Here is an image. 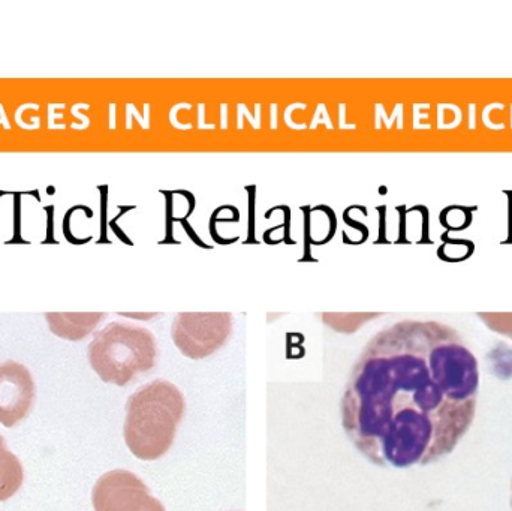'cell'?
<instances>
[{
	"label": "cell",
	"instance_id": "6da1fadb",
	"mask_svg": "<svg viewBox=\"0 0 512 511\" xmlns=\"http://www.w3.org/2000/svg\"><path fill=\"white\" fill-rule=\"evenodd\" d=\"M480 365L457 330L405 320L376 333L352 366L340 402L355 449L384 468L451 455L477 411Z\"/></svg>",
	"mask_w": 512,
	"mask_h": 511
},
{
	"label": "cell",
	"instance_id": "7a4b0ae2",
	"mask_svg": "<svg viewBox=\"0 0 512 511\" xmlns=\"http://www.w3.org/2000/svg\"><path fill=\"white\" fill-rule=\"evenodd\" d=\"M186 413L179 387L155 380L140 387L126 404L123 437L135 458L153 462L167 455Z\"/></svg>",
	"mask_w": 512,
	"mask_h": 511
},
{
	"label": "cell",
	"instance_id": "3957f363",
	"mask_svg": "<svg viewBox=\"0 0 512 511\" xmlns=\"http://www.w3.org/2000/svg\"><path fill=\"white\" fill-rule=\"evenodd\" d=\"M87 356L104 383L125 387L155 369L159 351L150 330L116 321L96 333Z\"/></svg>",
	"mask_w": 512,
	"mask_h": 511
},
{
	"label": "cell",
	"instance_id": "277c9868",
	"mask_svg": "<svg viewBox=\"0 0 512 511\" xmlns=\"http://www.w3.org/2000/svg\"><path fill=\"white\" fill-rule=\"evenodd\" d=\"M233 333V315L225 312L215 314H183L174 318V344L183 356L200 360L221 350Z\"/></svg>",
	"mask_w": 512,
	"mask_h": 511
},
{
	"label": "cell",
	"instance_id": "5b68a950",
	"mask_svg": "<svg viewBox=\"0 0 512 511\" xmlns=\"http://www.w3.org/2000/svg\"><path fill=\"white\" fill-rule=\"evenodd\" d=\"M92 504L95 511H167L143 480L126 470H113L99 477Z\"/></svg>",
	"mask_w": 512,
	"mask_h": 511
},
{
	"label": "cell",
	"instance_id": "8992f818",
	"mask_svg": "<svg viewBox=\"0 0 512 511\" xmlns=\"http://www.w3.org/2000/svg\"><path fill=\"white\" fill-rule=\"evenodd\" d=\"M35 398V380L29 369L14 360L0 363V423L14 428L26 419Z\"/></svg>",
	"mask_w": 512,
	"mask_h": 511
},
{
	"label": "cell",
	"instance_id": "52a82bcc",
	"mask_svg": "<svg viewBox=\"0 0 512 511\" xmlns=\"http://www.w3.org/2000/svg\"><path fill=\"white\" fill-rule=\"evenodd\" d=\"M104 318L105 314H45L51 333L74 342L87 338Z\"/></svg>",
	"mask_w": 512,
	"mask_h": 511
},
{
	"label": "cell",
	"instance_id": "ba28073f",
	"mask_svg": "<svg viewBox=\"0 0 512 511\" xmlns=\"http://www.w3.org/2000/svg\"><path fill=\"white\" fill-rule=\"evenodd\" d=\"M24 482V470L20 459L8 449L0 435V503L14 497Z\"/></svg>",
	"mask_w": 512,
	"mask_h": 511
},
{
	"label": "cell",
	"instance_id": "9c48e42d",
	"mask_svg": "<svg viewBox=\"0 0 512 511\" xmlns=\"http://www.w3.org/2000/svg\"><path fill=\"white\" fill-rule=\"evenodd\" d=\"M478 317L493 332L512 339V314H480Z\"/></svg>",
	"mask_w": 512,
	"mask_h": 511
},
{
	"label": "cell",
	"instance_id": "30bf717a",
	"mask_svg": "<svg viewBox=\"0 0 512 511\" xmlns=\"http://www.w3.org/2000/svg\"><path fill=\"white\" fill-rule=\"evenodd\" d=\"M511 506H512V497H511Z\"/></svg>",
	"mask_w": 512,
	"mask_h": 511
}]
</instances>
